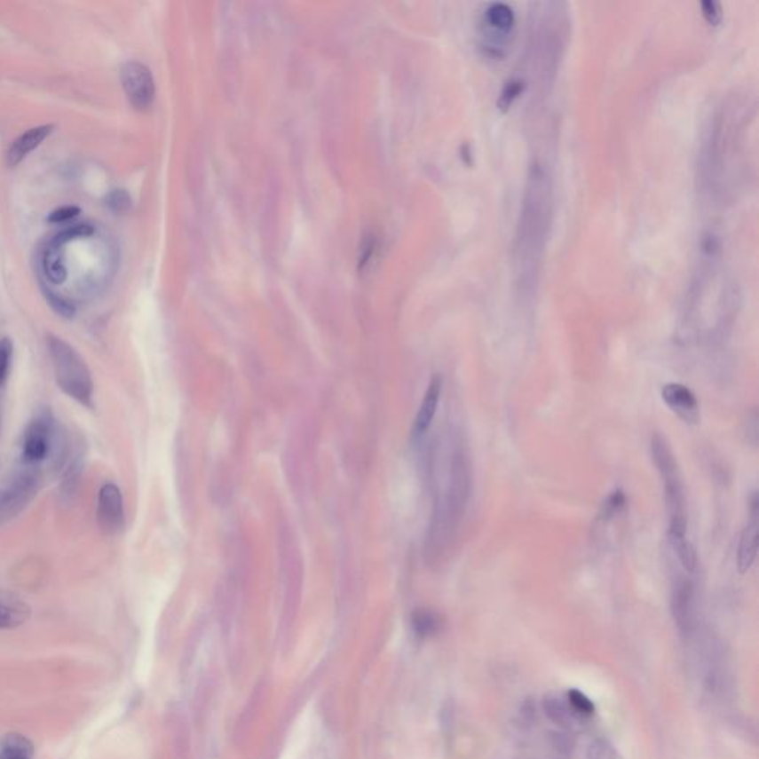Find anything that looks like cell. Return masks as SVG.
Wrapping results in <instances>:
<instances>
[{
	"instance_id": "9c48e42d",
	"label": "cell",
	"mask_w": 759,
	"mask_h": 759,
	"mask_svg": "<svg viewBox=\"0 0 759 759\" xmlns=\"http://www.w3.org/2000/svg\"><path fill=\"white\" fill-rule=\"evenodd\" d=\"M51 431L52 422L48 414L37 415L28 424L24 433L23 459L28 463H37L45 459L50 451Z\"/></svg>"
},
{
	"instance_id": "2e32d148",
	"label": "cell",
	"mask_w": 759,
	"mask_h": 759,
	"mask_svg": "<svg viewBox=\"0 0 759 759\" xmlns=\"http://www.w3.org/2000/svg\"><path fill=\"white\" fill-rule=\"evenodd\" d=\"M42 267H43V273L46 274V278L51 283H55V285L63 283L67 279V269L64 265L63 247L51 242L50 247L46 248V251L43 252Z\"/></svg>"
},
{
	"instance_id": "603a6c76",
	"label": "cell",
	"mask_w": 759,
	"mask_h": 759,
	"mask_svg": "<svg viewBox=\"0 0 759 759\" xmlns=\"http://www.w3.org/2000/svg\"><path fill=\"white\" fill-rule=\"evenodd\" d=\"M12 355H14L12 342L8 337L0 338V386H4L10 377Z\"/></svg>"
},
{
	"instance_id": "ac0fdd59",
	"label": "cell",
	"mask_w": 759,
	"mask_h": 759,
	"mask_svg": "<svg viewBox=\"0 0 759 759\" xmlns=\"http://www.w3.org/2000/svg\"><path fill=\"white\" fill-rule=\"evenodd\" d=\"M413 626L415 634L418 636H431L435 635L440 628V619L436 613L426 608H418L413 614Z\"/></svg>"
},
{
	"instance_id": "e0dca14e",
	"label": "cell",
	"mask_w": 759,
	"mask_h": 759,
	"mask_svg": "<svg viewBox=\"0 0 759 759\" xmlns=\"http://www.w3.org/2000/svg\"><path fill=\"white\" fill-rule=\"evenodd\" d=\"M35 745L20 732H10L2 740L0 759H33Z\"/></svg>"
},
{
	"instance_id": "3957f363",
	"label": "cell",
	"mask_w": 759,
	"mask_h": 759,
	"mask_svg": "<svg viewBox=\"0 0 759 759\" xmlns=\"http://www.w3.org/2000/svg\"><path fill=\"white\" fill-rule=\"evenodd\" d=\"M650 448H652V462L656 464L657 472L660 475L661 484H663L666 509L669 515L668 539L687 537V493L684 486L683 473L679 470L674 451L670 448L665 436L660 433L652 435Z\"/></svg>"
},
{
	"instance_id": "277c9868",
	"label": "cell",
	"mask_w": 759,
	"mask_h": 759,
	"mask_svg": "<svg viewBox=\"0 0 759 759\" xmlns=\"http://www.w3.org/2000/svg\"><path fill=\"white\" fill-rule=\"evenodd\" d=\"M48 349L59 389L79 404L91 407L94 382L83 358L63 338L55 336L48 337Z\"/></svg>"
},
{
	"instance_id": "ffe728a7",
	"label": "cell",
	"mask_w": 759,
	"mask_h": 759,
	"mask_svg": "<svg viewBox=\"0 0 759 759\" xmlns=\"http://www.w3.org/2000/svg\"><path fill=\"white\" fill-rule=\"evenodd\" d=\"M626 506V494L621 490L613 491L612 494H608L604 503H602L601 510H599V518L601 521L610 522L612 519L621 515V510Z\"/></svg>"
},
{
	"instance_id": "484cf974",
	"label": "cell",
	"mask_w": 759,
	"mask_h": 759,
	"mask_svg": "<svg viewBox=\"0 0 759 759\" xmlns=\"http://www.w3.org/2000/svg\"><path fill=\"white\" fill-rule=\"evenodd\" d=\"M79 214H81V208L70 207V205H67V207H61L54 210V211L51 212L46 220L50 221V223H64V221L72 220V218L79 216Z\"/></svg>"
},
{
	"instance_id": "d4e9b609",
	"label": "cell",
	"mask_w": 759,
	"mask_h": 759,
	"mask_svg": "<svg viewBox=\"0 0 759 759\" xmlns=\"http://www.w3.org/2000/svg\"><path fill=\"white\" fill-rule=\"evenodd\" d=\"M130 194H126L125 190H115L112 194H108L107 198V205L112 211L119 212H126L130 208Z\"/></svg>"
},
{
	"instance_id": "4fadbf2b",
	"label": "cell",
	"mask_w": 759,
	"mask_h": 759,
	"mask_svg": "<svg viewBox=\"0 0 759 759\" xmlns=\"http://www.w3.org/2000/svg\"><path fill=\"white\" fill-rule=\"evenodd\" d=\"M542 708H543L544 715L555 725L562 728L566 732L574 731L575 728L580 727L581 721H583L573 710L570 703L566 700V697L557 694V692H549V694H546L543 697V701H542Z\"/></svg>"
},
{
	"instance_id": "30bf717a",
	"label": "cell",
	"mask_w": 759,
	"mask_h": 759,
	"mask_svg": "<svg viewBox=\"0 0 759 759\" xmlns=\"http://www.w3.org/2000/svg\"><path fill=\"white\" fill-rule=\"evenodd\" d=\"M97 518L101 528L107 533H117L123 526L125 512H123V497L119 486L115 484H106L99 490Z\"/></svg>"
},
{
	"instance_id": "5b68a950",
	"label": "cell",
	"mask_w": 759,
	"mask_h": 759,
	"mask_svg": "<svg viewBox=\"0 0 759 759\" xmlns=\"http://www.w3.org/2000/svg\"><path fill=\"white\" fill-rule=\"evenodd\" d=\"M670 612L675 626L684 639H690L699 630V601L696 584L687 575L675 580L670 593Z\"/></svg>"
},
{
	"instance_id": "ba28073f",
	"label": "cell",
	"mask_w": 759,
	"mask_h": 759,
	"mask_svg": "<svg viewBox=\"0 0 759 759\" xmlns=\"http://www.w3.org/2000/svg\"><path fill=\"white\" fill-rule=\"evenodd\" d=\"M661 399L672 413L690 424L700 420V407L694 391L681 383H668L661 387Z\"/></svg>"
},
{
	"instance_id": "d6986e66",
	"label": "cell",
	"mask_w": 759,
	"mask_h": 759,
	"mask_svg": "<svg viewBox=\"0 0 759 759\" xmlns=\"http://www.w3.org/2000/svg\"><path fill=\"white\" fill-rule=\"evenodd\" d=\"M586 759H623V756L612 741L597 737L589 743Z\"/></svg>"
},
{
	"instance_id": "7a4b0ae2",
	"label": "cell",
	"mask_w": 759,
	"mask_h": 759,
	"mask_svg": "<svg viewBox=\"0 0 759 759\" xmlns=\"http://www.w3.org/2000/svg\"><path fill=\"white\" fill-rule=\"evenodd\" d=\"M550 223V185L543 167L534 165L526 185L518 225L517 261L522 282L533 283L543 256Z\"/></svg>"
},
{
	"instance_id": "cb8c5ba5",
	"label": "cell",
	"mask_w": 759,
	"mask_h": 759,
	"mask_svg": "<svg viewBox=\"0 0 759 759\" xmlns=\"http://www.w3.org/2000/svg\"><path fill=\"white\" fill-rule=\"evenodd\" d=\"M46 300L50 303L51 307L54 309L55 313H59L63 318H73L75 316V306L70 301L66 300L63 296L55 294V292L45 289Z\"/></svg>"
},
{
	"instance_id": "8fae6325",
	"label": "cell",
	"mask_w": 759,
	"mask_h": 759,
	"mask_svg": "<svg viewBox=\"0 0 759 759\" xmlns=\"http://www.w3.org/2000/svg\"><path fill=\"white\" fill-rule=\"evenodd\" d=\"M484 37L488 39L491 45L495 48L502 46L508 42V37L512 33L513 24H515V17L509 6L503 4H494L491 5L484 14Z\"/></svg>"
},
{
	"instance_id": "7402d4cb",
	"label": "cell",
	"mask_w": 759,
	"mask_h": 759,
	"mask_svg": "<svg viewBox=\"0 0 759 759\" xmlns=\"http://www.w3.org/2000/svg\"><path fill=\"white\" fill-rule=\"evenodd\" d=\"M94 227L90 225H72V227H68V229H64L63 232H59V233L55 236L52 243L59 245V247H64L66 243L70 242V241H75V239L90 238V236L94 234Z\"/></svg>"
},
{
	"instance_id": "5bb4252c",
	"label": "cell",
	"mask_w": 759,
	"mask_h": 759,
	"mask_svg": "<svg viewBox=\"0 0 759 759\" xmlns=\"http://www.w3.org/2000/svg\"><path fill=\"white\" fill-rule=\"evenodd\" d=\"M28 602L8 590H0V630L15 629L30 619Z\"/></svg>"
},
{
	"instance_id": "8992f818",
	"label": "cell",
	"mask_w": 759,
	"mask_h": 759,
	"mask_svg": "<svg viewBox=\"0 0 759 759\" xmlns=\"http://www.w3.org/2000/svg\"><path fill=\"white\" fill-rule=\"evenodd\" d=\"M121 82L130 103L146 110L154 103V81L152 72L138 61H130L121 68Z\"/></svg>"
},
{
	"instance_id": "7c38bea8",
	"label": "cell",
	"mask_w": 759,
	"mask_h": 759,
	"mask_svg": "<svg viewBox=\"0 0 759 759\" xmlns=\"http://www.w3.org/2000/svg\"><path fill=\"white\" fill-rule=\"evenodd\" d=\"M440 393H442V377L439 374H435L429 382L426 393L423 396L422 404H420L417 415L414 420V436L422 438L431 429V423L435 420L436 411H438V405H439Z\"/></svg>"
},
{
	"instance_id": "6da1fadb",
	"label": "cell",
	"mask_w": 759,
	"mask_h": 759,
	"mask_svg": "<svg viewBox=\"0 0 759 759\" xmlns=\"http://www.w3.org/2000/svg\"><path fill=\"white\" fill-rule=\"evenodd\" d=\"M448 455L435 479L431 522L427 528L424 557L431 565L444 559L468 510L472 495V462L460 439L451 440Z\"/></svg>"
},
{
	"instance_id": "52a82bcc",
	"label": "cell",
	"mask_w": 759,
	"mask_h": 759,
	"mask_svg": "<svg viewBox=\"0 0 759 759\" xmlns=\"http://www.w3.org/2000/svg\"><path fill=\"white\" fill-rule=\"evenodd\" d=\"M759 503L758 495L755 493L750 499L749 519L741 530L737 548V568L745 574L752 568L758 555L759 537Z\"/></svg>"
},
{
	"instance_id": "4316f807",
	"label": "cell",
	"mask_w": 759,
	"mask_h": 759,
	"mask_svg": "<svg viewBox=\"0 0 759 759\" xmlns=\"http://www.w3.org/2000/svg\"><path fill=\"white\" fill-rule=\"evenodd\" d=\"M535 719V706L533 701H526L522 706L521 715H519V723L522 727H528Z\"/></svg>"
},
{
	"instance_id": "9a60e30c",
	"label": "cell",
	"mask_w": 759,
	"mask_h": 759,
	"mask_svg": "<svg viewBox=\"0 0 759 759\" xmlns=\"http://www.w3.org/2000/svg\"><path fill=\"white\" fill-rule=\"evenodd\" d=\"M52 130H54L52 125H42L32 128L28 132L20 135L8 152V163L11 167L19 165L21 161L28 158V154H32L35 148L39 147L50 137Z\"/></svg>"
},
{
	"instance_id": "44dd1931",
	"label": "cell",
	"mask_w": 759,
	"mask_h": 759,
	"mask_svg": "<svg viewBox=\"0 0 759 759\" xmlns=\"http://www.w3.org/2000/svg\"><path fill=\"white\" fill-rule=\"evenodd\" d=\"M566 700L570 703L571 708L575 714L579 715L580 718L586 719L595 714V705L584 692L579 690H570L565 694Z\"/></svg>"
}]
</instances>
